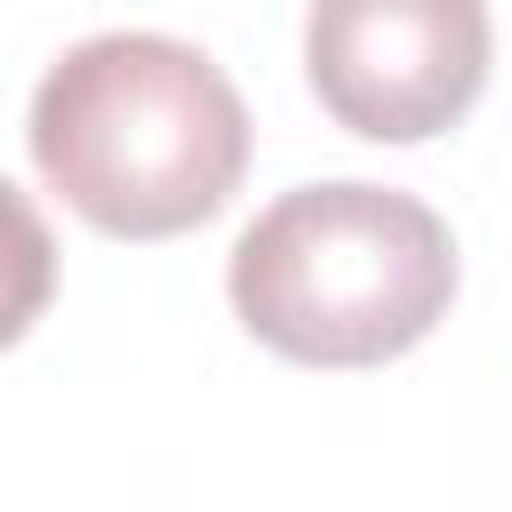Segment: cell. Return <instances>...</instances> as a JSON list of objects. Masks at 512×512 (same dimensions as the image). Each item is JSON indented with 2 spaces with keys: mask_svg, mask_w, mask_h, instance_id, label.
<instances>
[{
  "mask_svg": "<svg viewBox=\"0 0 512 512\" xmlns=\"http://www.w3.org/2000/svg\"><path fill=\"white\" fill-rule=\"evenodd\" d=\"M304 72L336 128L424 144L488 88V0H312Z\"/></svg>",
  "mask_w": 512,
  "mask_h": 512,
  "instance_id": "3",
  "label": "cell"
},
{
  "mask_svg": "<svg viewBox=\"0 0 512 512\" xmlns=\"http://www.w3.org/2000/svg\"><path fill=\"white\" fill-rule=\"evenodd\" d=\"M56 296V240H48V216L0 176V352L48 312Z\"/></svg>",
  "mask_w": 512,
  "mask_h": 512,
  "instance_id": "4",
  "label": "cell"
},
{
  "mask_svg": "<svg viewBox=\"0 0 512 512\" xmlns=\"http://www.w3.org/2000/svg\"><path fill=\"white\" fill-rule=\"evenodd\" d=\"M24 136L48 192L112 240L192 232L248 176V112L232 80L168 32H96L64 48Z\"/></svg>",
  "mask_w": 512,
  "mask_h": 512,
  "instance_id": "1",
  "label": "cell"
},
{
  "mask_svg": "<svg viewBox=\"0 0 512 512\" xmlns=\"http://www.w3.org/2000/svg\"><path fill=\"white\" fill-rule=\"evenodd\" d=\"M456 296L448 224L392 184L280 192L232 240V312L304 368H376L440 328Z\"/></svg>",
  "mask_w": 512,
  "mask_h": 512,
  "instance_id": "2",
  "label": "cell"
}]
</instances>
